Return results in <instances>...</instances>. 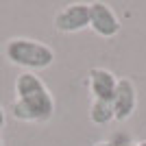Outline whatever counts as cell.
I'll list each match as a JSON object with an SVG mask.
<instances>
[{
    "instance_id": "cell-10",
    "label": "cell",
    "mask_w": 146,
    "mask_h": 146,
    "mask_svg": "<svg viewBox=\"0 0 146 146\" xmlns=\"http://www.w3.org/2000/svg\"><path fill=\"white\" fill-rule=\"evenodd\" d=\"M94 146H111V144H109V140H100V142H96Z\"/></svg>"
},
{
    "instance_id": "cell-4",
    "label": "cell",
    "mask_w": 146,
    "mask_h": 146,
    "mask_svg": "<svg viewBox=\"0 0 146 146\" xmlns=\"http://www.w3.org/2000/svg\"><path fill=\"white\" fill-rule=\"evenodd\" d=\"M90 29L103 39H111L120 33V20L107 2H90Z\"/></svg>"
},
{
    "instance_id": "cell-2",
    "label": "cell",
    "mask_w": 146,
    "mask_h": 146,
    "mask_svg": "<svg viewBox=\"0 0 146 146\" xmlns=\"http://www.w3.org/2000/svg\"><path fill=\"white\" fill-rule=\"evenodd\" d=\"M5 57L11 66L22 68L24 72L46 70L55 63V50L48 44L31 37H11L5 44Z\"/></svg>"
},
{
    "instance_id": "cell-5",
    "label": "cell",
    "mask_w": 146,
    "mask_h": 146,
    "mask_svg": "<svg viewBox=\"0 0 146 146\" xmlns=\"http://www.w3.org/2000/svg\"><path fill=\"white\" fill-rule=\"evenodd\" d=\"M113 116L116 122H127L137 109V87L131 79H118V87L113 94Z\"/></svg>"
},
{
    "instance_id": "cell-11",
    "label": "cell",
    "mask_w": 146,
    "mask_h": 146,
    "mask_svg": "<svg viewBox=\"0 0 146 146\" xmlns=\"http://www.w3.org/2000/svg\"><path fill=\"white\" fill-rule=\"evenodd\" d=\"M137 146H146V140H144V142H140V144H137Z\"/></svg>"
},
{
    "instance_id": "cell-1",
    "label": "cell",
    "mask_w": 146,
    "mask_h": 146,
    "mask_svg": "<svg viewBox=\"0 0 146 146\" xmlns=\"http://www.w3.org/2000/svg\"><path fill=\"white\" fill-rule=\"evenodd\" d=\"M15 98L11 103V116L18 122H48L55 116V98L35 72H20L13 83Z\"/></svg>"
},
{
    "instance_id": "cell-3",
    "label": "cell",
    "mask_w": 146,
    "mask_h": 146,
    "mask_svg": "<svg viewBox=\"0 0 146 146\" xmlns=\"http://www.w3.org/2000/svg\"><path fill=\"white\" fill-rule=\"evenodd\" d=\"M55 31L59 33H79L90 29V2H72L66 5L55 15Z\"/></svg>"
},
{
    "instance_id": "cell-7",
    "label": "cell",
    "mask_w": 146,
    "mask_h": 146,
    "mask_svg": "<svg viewBox=\"0 0 146 146\" xmlns=\"http://www.w3.org/2000/svg\"><path fill=\"white\" fill-rule=\"evenodd\" d=\"M90 120L94 122V124H98V127H105V124H109V122L116 120L111 100H92V105H90Z\"/></svg>"
},
{
    "instance_id": "cell-12",
    "label": "cell",
    "mask_w": 146,
    "mask_h": 146,
    "mask_svg": "<svg viewBox=\"0 0 146 146\" xmlns=\"http://www.w3.org/2000/svg\"><path fill=\"white\" fill-rule=\"evenodd\" d=\"M0 146H5V142H2V137H0Z\"/></svg>"
},
{
    "instance_id": "cell-6",
    "label": "cell",
    "mask_w": 146,
    "mask_h": 146,
    "mask_svg": "<svg viewBox=\"0 0 146 146\" xmlns=\"http://www.w3.org/2000/svg\"><path fill=\"white\" fill-rule=\"evenodd\" d=\"M87 85L92 92V100H113L118 76L107 68H92L87 72Z\"/></svg>"
},
{
    "instance_id": "cell-9",
    "label": "cell",
    "mask_w": 146,
    "mask_h": 146,
    "mask_svg": "<svg viewBox=\"0 0 146 146\" xmlns=\"http://www.w3.org/2000/svg\"><path fill=\"white\" fill-rule=\"evenodd\" d=\"M5 124H7V111H5V107L0 105V131L5 129Z\"/></svg>"
},
{
    "instance_id": "cell-8",
    "label": "cell",
    "mask_w": 146,
    "mask_h": 146,
    "mask_svg": "<svg viewBox=\"0 0 146 146\" xmlns=\"http://www.w3.org/2000/svg\"><path fill=\"white\" fill-rule=\"evenodd\" d=\"M109 144H111V146H137L135 142L129 140L127 135H116L113 140H109Z\"/></svg>"
}]
</instances>
